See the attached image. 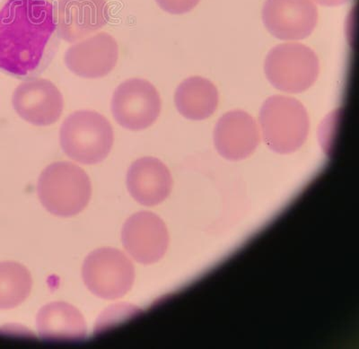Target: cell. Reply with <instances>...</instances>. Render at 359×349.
<instances>
[{
    "label": "cell",
    "instance_id": "obj_1",
    "mask_svg": "<svg viewBox=\"0 0 359 349\" xmlns=\"http://www.w3.org/2000/svg\"><path fill=\"white\" fill-rule=\"evenodd\" d=\"M56 27L48 0H8L0 9V69L17 76L34 72Z\"/></svg>",
    "mask_w": 359,
    "mask_h": 349
},
{
    "label": "cell",
    "instance_id": "obj_2",
    "mask_svg": "<svg viewBox=\"0 0 359 349\" xmlns=\"http://www.w3.org/2000/svg\"><path fill=\"white\" fill-rule=\"evenodd\" d=\"M38 197L44 209L57 217H69L82 212L92 194L89 176L70 162H56L41 172Z\"/></svg>",
    "mask_w": 359,
    "mask_h": 349
},
{
    "label": "cell",
    "instance_id": "obj_3",
    "mask_svg": "<svg viewBox=\"0 0 359 349\" xmlns=\"http://www.w3.org/2000/svg\"><path fill=\"white\" fill-rule=\"evenodd\" d=\"M60 143L63 152L74 161L96 165L111 152L114 143V129L107 118L97 111H75L60 127Z\"/></svg>",
    "mask_w": 359,
    "mask_h": 349
},
{
    "label": "cell",
    "instance_id": "obj_4",
    "mask_svg": "<svg viewBox=\"0 0 359 349\" xmlns=\"http://www.w3.org/2000/svg\"><path fill=\"white\" fill-rule=\"evenodd\" d=\"M265 143L274 151H296L306 142L310 120L306 107L297 99L273 95L265 101L259 113Z\"/></svg>",
    "mask_w": 359,
    "mask_h": 349
},
{
    "label": "cell",
    "instance_id": "obj_5",
    "mask_svg": "<svg viewBox=\"0 0 359 349\" xmlns=\"http://www.w3.org/2000/svg\"><path fill=\"white\" fill-rule=\"evenodd\" d=\"M264 71L275 88L299 94L318 78L320 62L316 53L304 44H278L266 57Z\"/></svg>",
    "mask_w": 359,
    "mask_h": 349
},
{
    "label": "cell",
    "instance_id": "obj_6",
    "mask_svg": "<svg viewBox=\"0 0 359 349\" xmlns=\"http://www.w3.org/2000/svg\"><path fill=\"white\" fill-rule=\"evenodd\" d=\"M82 278L90 292L102 299H121L133 287L135 268L130 259L114 248H100L86 258Z\"/></svg>",
    "mask_w": 359,
    "mask_h": 349
},
{
    "label": "cell",
    "instance_id": "obj_7",
    "mask_svg": "<svg viewBox=\"0 0 359 349\" xmlns=\"http://www.w3.org/2000/svg\"><path fill=\"white\" fill-rule=\"evenodd\" d=\"M162 102L155 85L142 78L121 83L112 95L111 111L124 129L140 131L151 127L161 113Z\"/></svg>",
    "mask_w": 359,
    "mask_h": 349
},
{
    "label": "cell",
    "instance_id": "obj_8",
    "mask_svg": "<svg viewBox=\"0 0 359 349\" xmlns=\"http://www.w3.org/2000/svg\"><path fill=\"white\" fill-rule=\"evenodd\" d=\"M12 104L19 117L38 127L57 123L64 109L62 93L50 80L41 78L22 81L13 94Z\"/></svg>",
    "mask_w": 359,
    "mask_h": 349
},
{
    "label": "cell",
    "instance_id": "obj_9",
    "mask_svg": "<svg viewBox=\"0 0 359 349\" xmlns=\"http://www.w3.org/2000/svg\"><path fill=\"white\" fill-rule=\"evenodd\" d=\"M262 20L277 39L303 40L316 27L318 11L312 0H266Z\"/></svg>",
    "mask_w": 359,
    "mask_h": 349
},
{
    "label": "cell",
    "instance_id": "obj_10",
    "mask_svg": "<svg viewBox=\"0 0 359 349\" xmlns=\"http://www.w3.org/2000/svg\"><path fill=\"white\" fill-rule=\"evenodd\" d=\"M118 46L111 34L101 33L86 37L66 50L64 62L75 75L84 78H100L116 66Z\"/></svg>",
    "mask_w": 359,
    "mask_h": 349
},
{
    "label": "cell",
    "instance_id": "obj_11",
    "mask_svg": "<svg viewBox=\"0 0 359 349\" xmlns=\"http://www.w3.org/2000/svg\"><path fill=\"white\" fill-rule=\"evenodd\" d=\"M121 242L135 261L151 264L165 254L168 247V232L158 217L142 211L133 214L125 222Z\"/></svg>",
    "mask_w": 359,
    "mask_h": 349
},
{
    "label": "cell",
    "instance_id": "obj_12",
    "mask_svg": "<svg viewBox=\"0 0 359 349\" xmlns=\"http://www.w3.org/2000/svg\"><path fill=\"white\" fill-rule=\"evenodd\" d=\"M110 20L107 0H59L56 31L67 43H76L96 33Z\"/></svg>",
    "mask_w": 359,
    "mask_h": 349
},
{
    "label": "cell",
    "instance_id": "obj_13",
    "mask_svg": "<svg viewBox=\"0 0 359 349\" xmlns=\"http://www.w3.org/2000/svg\"><path fill=\"white\" fill-rule=\"evenodd\" d=\"M215 146L227 159L240 160L255 151L259 142V128L246 111L236 110L224 114L214 132Z\"/></svg>",
    "mask_w": 359,
    "mask_h": 349
},
{
    "label": "cell",
    "instance_id": "obj_14",
    "mask_svg": "<svg viewBox=\"0 0 359 349\" xmlns=\"http://www.w3.org/2000/svg\"><path fill=\"white\" fill-rule=\"evenodd\" d=\"M172 177L160 160L146 156L136 160L127 172V188L131 197L144 206L161 203L169 194Z\"/></svg>",
    "mask_w": 359,
    "mask_h": 349
},
{
    "label": "cell",
    "instance_id": "obj_15",
    "mask_svg": "<svg viewBox=\"0 0 359 349\" xmlns=\"http://www.w3.org/2000/svg\"><path fill=\"white\" fill-rule=\"evenodd\" d=\"M40 337L47 341H80L86 337L84 316L75 306L64 302L46 304L38 313Z\"/></svg>",
    "mask_w": 359,
    "mask_h": 349
},
{
    "label": "cell",
    "instance_id": "obj_16",
    "mask_svg": "<svg viewBox=\"0 0 359 349\" xmlns=\"http://www.w3.org/2000/svg\"><path fill=\"white\" fill-rule=\"evenodd\" d=\"M216 86L201 76H191L179 85L175 95V107L180 114L191 121L210 118L219 105Z\"/></svg>",
    "mask_w": 359,
    "mask_h": 349
},
{
    "label": "cell",
    "instance_id": "obj_17",
    "mask_svg": "<svg viewBox=\"0 0 359 349\" xmlns=\"http://www.w3.org/2000/svg\"><path fill=\"white\" fill-rule=\"evenodd\" d=\"M33 280L25 266L15 261L0 262V310L15 308L31 293Z\"/></svg>",
    "mask_w": 359,
    "mask_h": 349
},
{
    "label": "cell",
    "instance_id": "obj_18",
    "mask_svg": "<svg viewBox=\"0 0 359 349\" xmlns=\"http://www.w3.org/2000/svg\"><path fill=\"white\" fill-rule=\"evenodd\" d=\"M163 11L172 15H182L190 12L201 0H156Z\"/></svg>",
    "mask_w": 359,
    "mask_h": 349
},
{
    "label": "cell",
    "instance_id": "obj_19",
    "mask_svg": "<svg viewBox=\"0 0 359 349\" xmlns=\"http://www.w3.org/2000/svg\"><path fill=\"white\" fill-rule=\"evenodd\" d=\"M318 4L325 6H341L349 1V0H314Z\"/></svg>",
    "mask_w": 359,
    "mask_h": 349
}]
</instances>
